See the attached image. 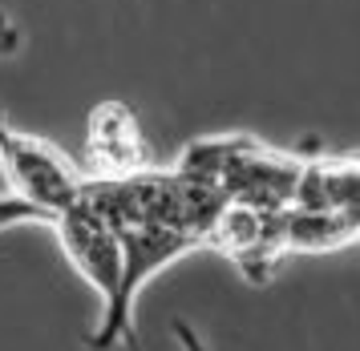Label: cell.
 <instances>
[{
    "label": "cell",
    "mask_w": 360,
    "mask_h": 351,
    "mask_svg": "<svg viewBox=\"0 0 360 351\" xmlns=\"http://www.w3.org/2000/svg\"><path fill=\"white\" fill-rule=\"evenodd\" d=\"M179 170L202 178L227 202L259 210H288L295 206L304 158L279 154L255 138H207V142H195L191 150H182Z\"/></svg>",
    "instance_id": "6da1fadb"
},
{
    "label": "cell",
    "mask_w": 360,
    "mask_h": 351,
    "mask_svg": "<svg viewBox=\"0 0 360 351\" xmlns=\"http://www.w3.org/2000/svg\"><path fill=\"white\" fill-rule=\"evenodd\" d=\"M122 230V283L110 307H101V319L94 336L85 339L89 351H114L134 336V303L138 291L146 287L158 271H166L174 258L191 255L202 246L198 234L179 230V226H158V223H138V226H117Z\"/></svg>",
    "instance_id": "7a4b0ae2"
},
{
    "label": "cell",
    "mask_w": 360,
    "mask_h": 351,
    "mask_svg": "<svg viewBox=\"0 0 360 351\" xmlns=\"http://www.w3.org/2000/svg\"><path fill=\"white\" fill-rule=\"evenodd\" d=\"M0 174L8 182V194L29 202L45 226L65 206L82 202L85 182H89L53 142L13 129L4 121V113H0Z\"/></svg>",
    "instance_id": "3957f363"
},
{
    "label": "cell",
    "mask_w": 360,
    "mask_h": 351,
    "mask_svg": "<svg viewBox=\"0 0 360 351\" xmlns=\"http://www.w3.org/2000/svg\"><path fill=\"white\" fill-rule=\"evenodd\" d=\"M288 210H259L227 202L211 223L202 246L223 251L251 283H267L271 271L292 255L288 251Z\"/></svg>",
    "instance_id": "277c9868"
},
{
    "label": "cell",
    "mask_w": 360,
    "mask_h": 351,
    "mask_svg": "<svg viewBox=\"0 0 360 351\" xmlns=\"http://www.w3.org/2000/svg\"><path fill=\"white\" fill-rule=\"evenodd\" d=\"M49 226L65 251L69 267L101 295V307H110L117 295V283H122V230L85 194L82 202L61 210Z\"/></svg>",
    "instance_id": "5b68a950"
},
{
    "label": "cell",
    "mask_w": 360,
    "mask_h": 351,
    "mask_svg": "<svg viewBox=\"0 0 360 351\" xmlns=\"http://www.w3.org/2000/svg\"><path fill=\"white\" fill-rule=\"evenodd\" d=\"M85 161H89V178H134L154 170V154L138 113L126 101H101L89 113V129H85Z\"/></svg>",
    "instance_id": "8992f818"
},
{
    "label": "cell",
    "mask_w": 360,
    "mask_h": 351,
    "mask_svg": "<svg viewBox=\"0 0 360 351\" xmlns=\"http://www.w3.org/2000/svg\"><path fill=\"white\" fill-rule=\"evenodd\" d=\"M17 48H20V29L0 13V57H13Z\"/></svg>",
    "instance_id": "52a82bcc"
},
{
    "label": "cell",
    "mask_w": 360,
    "mask_h": 351,
    "mask_svg": "<svg viewBox=\"0 0 360 351\" xmlns=\"http://www.w3.org/2000/svg\"><path fill=\"white\" fill-rule=\"evenodd\" d=\"M174 336H179L182 351H211L207 343H202V336H198V331H195L186 319H174Z\"/></svg>",
    "instance_id": "ba28073f"
},
{
    "label": "cell",
    "mask_w": 360,
    "mask_h": 351,
    "mask_svg": "<svg viewBox=\"0 0 360 351\" xmlns=\"http://www.w3.org/2000/svg\"><path fill=\"white\" fill-rule=\"evenodd\" d=\"M126 347H130V351H142V343H138V336H126Z\"/></svg>",
    "instance_id": "9c48e42d"
}]
</instances>
